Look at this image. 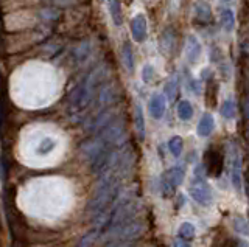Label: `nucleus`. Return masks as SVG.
I'll list each match as a JSON object with an SVG mask.
<instances>
[{"instance_id": "nucleus-3", "label": "nucleus", "mask_w": 249, "mask_h": 247, "mask_svg": "<svg viewBox=\"0 0 249 247\" xmlns=\"http://www.w3.org/2000/svg\"><path fill=\"white\" fill-rule=\"evenodd\" d=\"M190 196L195 202H198L200 205H210L212 201H214V194H212L210 186L204 182V174H202V168L198 167L196 168V174L193 177V184L190 186Z\"/></svg>"}, {"instance_id": "nucleus-19", "label": "nucleus", "mask_w": 249, "mask_h": 247, "mask_svg": "<svg viewBox=\"0 0 249 247\" xmlns=\"http://www.w3.org/2000/svg\"><path fill=\"white\" fill-rule=\"evenodd\" d=\"M178 87H179V82H178V78L173 77L167 81V84L164 86V92H165V96L168 100H174L178 95Z\"/></svg>"}, {"instance_id": "nucleus-26", "label": "nucleus", "mask_w": 249, "mask_h": 247, "mask_svg": "<svg viewBox=\"0 0 249 247\" xmlns=\"http://www.w3.org/2000/svg\"><path fill=\"white\" fill-rule=\"evenodd\" d=\"M53 148H55V141H53V139L46 137V139H44V140L41 141L38 153H39V154H48Z\"/></svg>"}, {"instance_id": "nucleus-29", "label": "nucleus", "mask_w": 249, "mask_h": 247, "mask_svg": "<svg viewBox=\"0 0 249 247\" xmlns=\"http://www.w3.org/2000/svg\"><path fill=\"white\" fill-rule=\"evenodd\" d=\"M108 247H133V244L129 243H109Z\"/></svg>"}, {"instance_id": "nucleus-18", "label": "nucleus", "mask_w": 249, "mask_h": 247, "mask_svg": "<svg viewBox=\"0 0 249 247\" xmlns=\"http://www.w3.org/2000/svg\"><path fill=\"white\" fill-rule=\"evenodd\" d=\"M232 226H233V230L240 233L241 236H249V222L241 218V216H233L232 219Z\"/></svg>"}, {"instance_id": "nucleus-4", "label": "nucleus", "mask_w": 249, "mask_h": 247, "mask_svg": "<svg viewBox=\"0 0 249 247\" xmlns=\"http://www.w3.org/2000/svg\"><path fill=\"white\" fill-rule=\"evenodd\" d=\"M223 163H224V154L218 146H212L206 153V171L210 176H219L223 171Z\"/></svg>"}, {"instance_id": "nucleus-35", "label": "nucleus", "mask_w": 249, "mask_h": 247, "mask_svg": "<svg viewBox=\"0 0 249 247\" xmlns=\"http://www.w3.org/2000/svg\"><path fill=\"white\" fill-rule=\"evenodd\" d=\"M100 2H103V0H100Z\"/></svg>"}, {"instance_id": "nucleus-6", "label": "nucleus", "mask_w": 249, "mask_h": 247, "mask_svg": "<svg viewBox=\"0 0 249 247\" xmlns=\"http://www.w3.org/2000/svg\"><path fill=\"white\" fill-rule=\"evenodd\" d=\"M241 157L240 153L235 146H232L231 149V181H232V186L237 191H241V185H243V179H241Z\"/></svg>"}, {"instance_id": "nucleus-24", "label": "nucleus", "mask_w": 249, "mask_h": 247, "mask_svg": "<svg viewBox=\"0 0 249 247\" xmlns=\"http://www.w3.org/2000/svg\"><path fill=\"white\" fill-rule=\"evenodd\" d=\"M219 112H221L224 118H233V115H235V103L232 100L223 101V104L219 106Z\"/></svg>"}, {"instance_id": "nucleus-33", "label": "nucleus", "mask_w": 249, "mask_h": 247, "mask_svg": "<svg viewBox=\"0 0 249 247\" xmlns=\"http://www.w3.org/2000/svg\"><path fill=\"white\" fill-rule=\"evenodd\" d=\"M126 2H131V0H126Z\"/></svg>"}, {"instance_id": "nucleus-32", "label": "nucleus", "mask_w": 249, "mask_h": 247, "mask_svg": "<svg viewBox=\"0 0 249 247\" xmlns=\"http://www.w3.org/2000/svg\"><path fill=\"white\" fill-rule=\"evenodd\" d=\"M246 134H248V139H249V128H248V132Z\"/></svg>"}, {"instance_id": "nucleus-15", "label": "nucleus", "mask_w": 249, "mask_h": 247, "mask_svg": "<svg viewBox=\"0 0 249 247\" xmlns=\"http://www.w3.org/2000/svg\"><path fill=\"white\" fill-rule=\"evenodd\" d=\"M91 55V46L89 42H84V44H79V46L75 48V51H73V59L78 62V64H83L87 58H89Z\"/></svg>"}, {"instance_id": "nucleus-17", "label": "nucleus", "mask_w": 249, "mask_h": 247, "mask_svg": "<svg viewBox=\"0 0 249 247\" xmlns=\"http://www.w3.org/2000/svg\"><path fill=\"white\" fill-rule=\"evenodd\" d=\"M178 117L182 120V122H187L193 117V108L187 100H182L178 104Z\"/></svg>"}, {"instance_id": "nucleus-9", "label": "nucleus", "mask_w": 249, "mask_h": 247, "mask_svg": "<svg viewBox=\"0 0 249 247\" xmlns=\"http://www.w3.org/2000/svg\"><path fill=\"white\" fill-rule=\"evenodd\" d=\"M201 56V44L198 41V37L195 34H190L187 37V44H186V58L188 62H196L198 58Z\"/></svg>"}, {"instance_id": "nucleus-31", "label": "nucleus", "mask_w": 249, "mask_h": 247, "mask_svg": "<svg viewBox=\"0 0 249 247\" xmlns=\"http://www.w3.org/2000/svg\"><path fill=\"white\" fill-rule=\"evenodd\" d=\"M238 244H240V247H249V244H248V243H245V241H240Z\"/></svg>"}, {"instance_id": "nucleus-13", "label": "nucleus", "mask_w": 249, "mask_h": 247, "mask_svg": "<svg viewBox=\"0 0 249 247\" xmlns=\"http://www.w3.org/2000/svg\"><path fill=\"white\" fill-rule=\"evenodd\" d=\"M108 3H109V13H111L114 25L120 27L123 24V13H122L120 0H108Z\"/></svg>"}, {"instance_id": "nucleus-1", "label": "nucleus", "mask_w": 249, "mask_h": 247, "mask_svg": "<svg viewBox=\"0 0 249 247\" xmlns=\"http://www.w3.org/2000/svg\"><path fill=\"white\" fill-rule=\"evenodd\" d=\"M105 73H106L105 69H97L87 75V77L79 82L75 87V91L70 95V100H69L70 110L81 112L89 106V103L93 98L95 91H97V87L101 84V81L105 78Z\"/></svg>"}, {"instance_id": "nucleus-7", "label": "nucleus", "mask_w": 249, "mask_h": 247, "mask_svg": "<svg viewBox=\"0 0 249 247\" xmlns=\"http://www.w3.org/2000/svg\"><path fill=\"white\" fill-rule=\"evenodd\" d=\"M131 34H133V39L139 44L145 42L146 34H148V24H146V17L145 14H136L131 20Z\"/></svg>"}, {"instance_id": "nucleus-23", "label": "nucleus", "mask_w": 249, "mask_h": 247, "mask_svg": "<svg viewBox=\"0 0 249 247\" xmlns=\"http://www.w3.org/2000/svg\"><path fill=\"white\" fill-rule=\"evenodd\" d=\"M168 149H170V153L174 157H179L182 154V149H184V141H182L181 137L174 136L170 139V141H168Z\"/></svg>"}, {"instance_id": "nucleus-12", "label": "nucleus", "mask_w": 249, "mask_h": 247, "mask_svg": "<svg viewBox=\"0 0 249 247\" xmlns=\"http://www.w3.org/2000/svg\"><path fill=\"white\" fill-rule=\"evenodd\" d=\"M122 59L123 64L126 67V70L129 73L134 72V53H133V47H131L129 42H124L122 47Z\"/></svg>"}, {"instance_id": "nucleus-2", "label": "nucleus", "mask_w": 249, "mask_h": 247, "mask_svg": "<svg viewBox=\"0 0 249 247\" xmlns=\"http://www.w3.org/2000/svg\"><path fill=\"white\" fill-rule=\"evenodd\" d=\"M143 230H145L143 221L134 218V219L122 224L119 227H114L111 230L105 232L100 239L108 244L109 243H129V241H133V239L140 236L143 233Z\"/></svg>"}, {"instance_id": "nucleus-14", "label": "nucleus", "mask_w": 249, "mask_h": 247, "mask_svg": "<svg viewBox=\"0 0 249 247\" xmlns=\"http://www.w3.org/2000/svg\"><path fill=\"white\" fill-rule=\"evenodd\" d=\"M134 123H136V129L139 132V137L145 139V118H143L140 104H136L134 106Z\"/></svg>"}, {"instance_id": "nucleus-25", "label": "nucleus", "mask_w": 249, "mask_h": 247, "mask_svg": "<svg viewBox=\"0 0 249 247\" xmlns=\"http://www.w3.org/2000/svg\"><path fill=\"white\" fill-rule=\"evenodd\" d=\"M155 77H156L155 67H153L151 64L143 65V69H142V81L146 82V84H151V82L155 81Z\"/></svg>"}, {"instance_id": "nucleus-5", "label": "nucleus", "mask_w": 249, "mask_h": 247, "mask_svg": "<svg viewBox=\"0 0 249 247\" xmlns=\"http://www.w3.org/2000/svg\"><path fill=\"white\" fill-rule=\"evenodd\" d=\"M184 177H186V170L182 167H174L171 170H168L162 179V188L165 194H171L176 186H179L184 182Z\"/></svg>"}, {"instance_id": "nucleus-11", "label": "nucleus", "mask_w": 249, "mask_h": 247, "mask_svg": "<svg viewBox=\"0 0 249 247\" xmlns=\"http://www.w3.org/2000/svg\"><path fill=\"white\" fill-rule=\"evenodd\" d=\"M215 129V120L210 114H204L198 123V136L200 137H209Z\"/></svg>"}, {"instance_id": "nucleus-10", "label": "nucleus", "mask_w": 249, "mask_h": 247, "mask_svg": "<svg viewBox=\"0 0 249 247\" xmlns=\"http://www.w3.org/2000/svg\"><path fill=\"white\" fill-rule=\"evenodd\" d=\"M193 11H195V17L196 20L202 22V24H209L212 20V10L210 5L204 0H196L193 5Z\"/></svg>"}, {"instance_id": "nucleus-20", "label": "nucleus", "mask_w": 249, "mask_h": 247, "mask_svg": "<svg viewBox=\"0 0 249 247\" xmlns=\"http://www.w3.org/2000/svg\"><path fill=\"white\" fill-rule=\"evenodd\" d=\"M178 233H179V238L190 241V239H193V238H195V235H196V229H195L193 224H190V222H182V224H181V227H179V230H178Z\"/></svg>"}, {"instance_id": "nucleus-27", "label": "nucleus", "mask_w": 249, "mask_h": 247, "mask_svg": "<svg viewBox=\"0 0 249 247\" xmlns=\"http://www.w3.org/2000/svg\"><path fill=\"white\" fill-rule=\"evenodd\" d=\"M190 89L196 93V95H200L201 93V84H200V81H196V79H192L190 81Z\"/></svg>"}, {"instance_id": "nucleus-16", "label": "nucleus", "mask_w": 249, "mask_h": 247, "mask_svg": "<svg viewBox=\"0 0 249 247\" xmlns=\"http://www.w3.org/2000/svg\"><path fill=\"white\" fill-rule=\"evenodd\" d=\"M114 100H115V91H114L112 86H106V87L101 89L100 98H98L100 106H109Z\"/></svg>"}, {"instance_id": "nucleus-8", "label": "nucleus", "mask_w": 249, "mask_h": 247, "mask_svg": "<svg viewBox=\"0 0 249 247\" xmlns=\"http://www.w3.org/2000/svg\"><path fill=\"white\" fill-rule=\"evenodd\" d=\"M148 108H150L151 117L156 118V120H160V118L164 117L165 109H167V100H165V96L160 95V93L153 95L151 100H150V106Z\"/></svg>"}, {"instance_id": "nucleus-21", "label": "nucleus", "mask_w": 249, "mask_h": 247, "mask_svg": "<svg viewBox=\"0 0 249 247\" xmlns=\"http://www.w3.org/2000/svg\"><path fill=\"white\" fill-rule=\"evenodd\" d=\"M221 25L228 33H231L233 27H235V16H233L232 10H224L221 13Z\"/></svg>"}, {"instance_id": "nucleus-28", "label": "nucleus", "mask_w": 249, "mask_h": 247, "mask_svg": "<svg viewBox=\"0 0 249 247\" xmlns=\"http://www.w3.org/2000/svg\"><path fill=\"white\" fill-rule=\"evenodd\" d=\"M243 112H245V117L249 120V96L243 100Z\"/></svg>"}, {"instance_id": "nucleus-30", "label": "nucleus", "mask_w": 249, "mask_h": 247, "mask_svg": "<svg viewBox=\"0 0 249 247\" xmlns=\"http://www.w3.org/2000/svg\"><path fill=\"white\" fill-rule=\"evenodd\" d=\"M174 247H192L188 243H187V239H178L176 243H174Z\"/></svg>"}, {"instance_id": "nucleus-34", "label": "nucleus", "mask_w": 249, "mask_h": 247, "mask_svg": "<svg viewBox=\"0 0 249 247\" xmlns=\"http://www.w3.org/2000/svg\"><path fill=\"white\" fill-rule=\"evenodd\" d=\"M248 72H249V67H248Z\"/></svg>"}, {"instance_id": "nucleus-22", "label": "nucleus", "mask_w": 249, "mask_h": 247, "mask_svg": "<svg viewBox=\"0 0 249 247\" xmlns=\"http://www.w3.org/2000/svg\"><path fill=\"white\" fill-rule=\"evenodd\" d=\"M100 236H101V233L97 229L91 230L89 233H86L81 239H79V247H92L95 244V241L100 239Z\"/></svg>"}]
</instances>
